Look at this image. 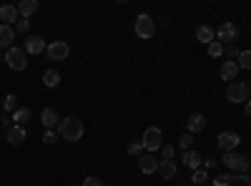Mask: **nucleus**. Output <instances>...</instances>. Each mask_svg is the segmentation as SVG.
Segmentation results:
<instances>
[{"label":"nucleus","instance_id":"nucleus-1","mask_svg":"<svg viewBox=\"0 0 251 186\" xmlns=\"http://www.w3.org/2000/svg\"><path fill=\"white\" fill-rule=\"evenodd\" d=\"M58 136L63 141H68V143H75L83 138V133H86V126H83V121H78L75 116H66V118H60L58 123Z\"/></svg>","mask_w":251,"mask_h":186},{"label":"nucleus","instance_id":"nucleus-2","mask_svg":"<svg viewBox=\"0 0 251 186\" xmlns=\"http://www.w3.org/2000/svg\"><path fill=\"white\" fill-rule=\"evenodd\" d=\"M249 96H251V88L244 80H231V83L226 86V101L228 103H246Z\"/></svg>","mask_w":251,"mask_h":186},{"label":"nucleus","instance_id":"nucleus-3","mask_svg":"<svg viewBox=\"0 0 251 186\" xmlns=\"http://www.w3.org/2000/svg\"><path fill=\"white\" fill-rule=\"evenodd\" d=\"M141 146L149 151V154L158 151V149L163 146V133H161V129H158V126L146 129V131H143V138H141Z\"/></svg>","mask_w":251,"mask_h":186},{"label":"nucleus","instance_id":"nucleus-4","mask_svg":"<svg viewBox=\"0 0 251 186\" xmlns=\"http://www.w3.org/2000/svg\"><path fill=\"white\" fill-rule=\"evenodd\" d=\"M221 161H224V166H226L228 171H236V174H244V171L249 169V163H251L244 154H236V151H226Z\"/></svg>","mask_w":251,"mask_h":186},{"label":"nucleus","instance_id":"nucleus-5","mask_svg":"<svg viewBox=\"0 0 251 186\" xmlns=\"http://www.w3.org/2000/svg\"><path fill=\"white\" fill-rule=\"evenodd\" d=\"M153 33H156V20H153L149 13H141V15L136 18V35H138L141 40H149Z\"/></svg>","mask_w":251,"mask_h":186},{"label":"nucleus","instance_id":"nucleus-6","mask_svg":"<svg viewBox=\"0 0 251 186\" xmlns=\"http://www.w3.org/2000/svg\"><path fill=\"white\" fill-rule=\"evenodd\" d=\"M5 63L13 68V71H25L28 60H25V48H8L5 51Z\"/></svg>","mask_w":251,"mask_h":186},{"label":"nucleus","instance_id":"nucleus-7","mask_svg":"<svg viewBox=\"0 0 251 186\" xmlns=\"http://www.w3.org/2000/svg\"><path fill=\"white\" fill-rule=\"evenodd\" d=\"M241 143V136L236 131H221L219 138H216V146L226 154V151H236V146Z\"/></svg>","mask_w":251,"mask_h":186},{"label":"nucleus","instance_id":"nucleus-8","mask_svg":"<svg viewBox=\"0 0 251 186\" xmlns=\"http://www.w3.org/2000/svg\"><path fill=\"white\" fill-rule=\"evenodd\" d=\"M236 38H239V26H236V23H228V20H226V23L219 26V30H216V40H219L221 46H224V43L231 46Z\"/></svg>","mask_w":251,"mask_h":186},{"label":"nucleus","instance_id":"nucleus-9","mask_svg":"<svg viewBox=\"0 0 251 186\" xmlns=\"http://www.w3.org/2000/svg\"><path fill=\"white\" fill-rule=\"evenodd\" d=\"M46 55L50 60H66L71 55V46L66 43V40H53V43H48V48H46Z\"/></svg>","mask_w":251,"mask_h":186},{"label":"nucleus","instance_id":"nucleus-10","mask_svg":"<svg viewBox=\"0 0 251 186\" xmlns=\"http://www.w3.org/2000/svg\"><path fill=\"white\" fill-rule=\"evenodd\" d=\"M158 163H161V161H158L153 154H149V151L138 156V169H141V174H156V171H158Z\"/></svg>","mask_w":251,"mask_h":186},{"label":"nucleus","instance_id":"nucleus-11","mask_svg":"<svg viewBox=\"0 0 251 186\" xmlns=\"http://www.w3.org/2000/svg\"><path fill=\"white\" fill-rule=\"evenodd\" d=\"M40 123H43L46 131H55L58 123H60L58 111H55V108H43V111H40Z\"/></svg>","mask_w":251,"mask_h":186},{"label":"nucleus","instance_id":"nucleus-12","mask_svg":"<svg viewBox=\"0 0 251 186\" xmlns=\"http://www.w3.org/2000/svg\"><path fill=\"white\" fill-rule=\"evenodd\" d=\"M186 131L188 133H201V131H206V116L203 113H191L186 118Z\"/></svg>","mask_w":251,"mask_h":186},{"label":"nucleus","instance_id":"nucleus-13","mask_svg":"<svg viewBox=\"0 0 251 186\" xmlns=\"http://www.w3.org/2000/svg\"><path fill=\"white\" fill-rule=\"evenodd\" d=\"M48 46H46V40L40 38V35H28L25 38V53L30 55H38V53H43Z\"/></svg>","mask_w":251,"mask_h":186},{"label":"nucleus","instance_id":"nucleus-14","mask_svg":"<svg viewBox=\"0 0 251 186\" xmlns=\"http://www.w3.org/2000/svg\"><path fill=\"white\" fill-rule=\"evenodd\" d=\"M181 161L186 163V169H191V171H196V169H201L203 166V159H201V154L199 151H183V156H181Z\"/></svg>","mask_w":251,"mask_h":186},{"label":"nucleus","instance_id":"nucleus-15","mask_svg":"<svg viewBox=\"0 0 251 186\" xmlns=\"http://www.w3.org/2000/svg\"><path fill=\"white\" fill-rule=\"evenodd\" d=\"M241 68H239V63L236 60H226V63L221 66V71H219V76L224 78V80H236V73H239Z\"/></svg>","mask_w":251,"mask_h":186},{"label":"nucleus","instance_id":"nucleus-16","mask_svg":"<svg viewBox=\"0 0 251 186\" xmlns=\"http://www.w3.org/2000/svg\"><path fill=\"white\" fill-rule=\"evenodd\" d=\"M18 8L15 5H3L0 8V20H3V26H13V23H18Z\"/></svg>","mask_w":251,"mask_h":186},{"label":"nucleus","instance_id":"nucleus-17","mask_svg":"<svg viewBox=\"0 0 251 186\" xmlns=\"http://www.w3.org/2000/svg\"><path fill=\"white\" fill-rule=\"evenodd\" d=\"M5 133H8V141L13 143V146H20V143L25 141V129H23V126H15V123H13Z\"/></svg>","mask_w":251,"mask_h":186},{"label":"nucleus","instance_id":"nucleus-18","mask_svg":"<svg viewBox=\"0 0 251 186\" xmlns=\"http://www.w3.org/2000/svg\"><path fill=\"white\" fill-rule=\"evenodd\" d=\"M13 40H15L13 26H0V48H13Z\"/></svg>","mask_w":251,"mask_h":186},{"label":"nucleus","instance_id":"nucleus-19","mask_svg":"<svg viewBox=\"0 0 251 186\" xmlns=\"http://www.w3.org/2000/svg\"><path fill=\"white\" fill-rule=\"evenodd\" d=\"M15 8H18V13H20V15H23V18L28 20V18L38 10V0H20V3H18Z\"/></svg>","mask_w":251,"mask_h":186},{"label":"nucleus","instance_id":"nucleus-20","mask_svg":"<svg viewBox=\"0 0 251 186\" xmlns=\"http://www.w3.org/2000/svg\"><path fill=\"white\" fill-rule=\"evenodd\" d=\"M214 38H216V33H214V28H208V26H199L196 28V40H201V43H214Z\"/></svg>","mask_w":251,"mask_h":186},{"label":"nucleus","instance_id":"nucleus-21","mask_svg":"<svg viewBox=\"0 0 251 186\" xmlns=\"http://www.w3.org/2000/svg\"><path fill=\"white\" fill-rule=\"evenodd\" d=\"M158 174H161L163 181L174 179V176H176V163H174V161H161V163H158Z\"/></svg>","mask_w":251,"mask_h":186},{"label":"nucleus","instance_id":"nucleus-22","mask_svg":"<svg viewBox=\"0 0 251 186\" xmlns=\"http://www.w3.org/2000/svg\"><path fill=\"white\" fill-rule=\"evenodd\" d=\"M43 83H46V88H55V86L60 83V73H58L55 68H48V71L43 73Z\"/></svg>","mask_w":251,"mask_h":186},{"label":"nucleus","instance_id":"nucleus-23","mask_svg":"<svg viewBox=\"0 0 251 186\" xmlns=\"http://www.w3.org/2000/svg\"><path fill=\"white\" fill-rule=\"evenodd\" d=\"M13 121H15V126H23V129H25V123L30 121V111H28V108H18V111L13 113Z\"/></svg>","mask_w":251,"mask_h":186},{"label":"nucleus","instance_id":"nucleus-24","mask_svg":"<svg viewBox=\"0 0 251 186\" xmlns=\"http://www.w3.org/2000/svg\"><path fill=\"white\" fill-rule=\"evenodd\" d=\"M236 63H239V68L251 71V51H241V55L236 58Z\"/></svg>","mask_w":251,"mask_h":186},{"label":"nucleus","instance_id":"nucleus-25","mask_svg":"<svg viewBox=\"0 0 251 186\" xmlns=\"http://www.w3.org/2000/svg\"><path fill=\"white\" fill-rule=\"evenodd\" d=\"M3 108H5V113H8V111H18V98H15V93H8V96H5Z\"/></svg>","mask_w":251,"mask_h":186},{"label":"nucleus","instance_id":"nucleus-26","mask_svg":"<svg viewBox=\"0 0 251 186\" xmlns=\"http://www.w3.org/2000/svg\"><path fill=\"white\" fill-rule=\"evenodd\" d=\"M191 181H194V184H199V186H201V184H206V181H208L206 169H203V166H201V169H196V171L191 174Z\"/></svg>","mask_w":251,"mask_h":186},{"label":"nucleus","instance_id":"nucleus-27","mask_svg":"<svg viewBox=\"0 0 251 186\" xmlns=\"http://www.w3.org/2000/svg\"><path fill=\"white\" fill-rule=\"evenodd\" d=\"M191 143H194V136L188 133V131H186V133H183V136L178 138V146H181L183 151H188V149H191Z\"/></svg>","mask_w":251,"mask_h":186},{"label":"nucleus","instance_id":"nucleus-28","mask_svg":"<svg viewBox=\"0 0 251 186\" xmlns=\"http://www.w3.org/2000/svg\"><path fill=\"white\" fill-rule=\"evenodd\" d=\"M141 154H143V146H141V141H133V143H128V156L138 159Z\"/></svg>","mask_w":251,"mask_h":186},{"label":"nucleus","instance_id":"nucleus-29","mask_svg":"<svg viewBox=\"0 0 251 186\" xmlns=\"http://www.w3.org/2000/svg\"><path fill=\"white\" fill-rule=\"evenodd\" d=\"M161 154H163V159H161V161H174V156H176V149L166 143V146H161Z\"/></svg>","mask_w":251,"mask_h":186},{"label":"nucleus","instance_id":"nucleus-30","mask_svg":"<svg viewBox=\"0 0 251 186\" xmlns=\"http://www.w3.org/2000/svg\"><path fill=\"white\" fill-rule=\"evenodd\" d=\"M224 53V46L219 43V40H214V43H208V55H214V58H219Z\"/></svg>","mask_w":251,"mask_h":186},{"label":"nucleus","instance_id":"nucleus-31","mask_svg":"<svg viewBox=\"0 0 251 186\" xmlns=\"http://www.w3.org/2000/svg\"><path fill=\"white\" fill-rule=\"evenodd\" d=\"M60 136H58V131H46L43 133V143H46V146H53V143L58 141Z\"/></svg>","mask_w":251,"mask_h":186},{"label":"nucleus","instance_id":"nucleus-32","mask_svg":"<svg viewBox=\"0 0 251 186\" xmlns=\"http://www.w3.org/2000/svg\"><path fill=\"white\" fill-rule=\"evenodd\" d=\"M224 53H226V58H239V55H241V51H239V46H236V43L226 46V48H224Z\"/></svg>","mask_w":251,"mask_h":186},{"label":"nucleus","instance_id":"nucleus-33","mask_svg":"<svg viewBox=\"0 0 251 186\" xmlns=\"http://www.w3.org/2000/svg\"><path fill=\"white\" fill-rule=\"evenodd\" d=\"M214 186H231V176H228V174L216 176V179H214Z\"/></svg>","mask_w":251,"mask_h":186},{"label":"nucleus","instance_id":"nucleus-34","mask_svg":"<svg viewBox=\"0 0 251 186\" xmlns=\"http://www.w3.org/2000/svg\"><path fill=\"white\" fill-rule=\"evenodd\" d=\"M28 28H30V23H28L25 18H20L18 23H15V30H18V33H28Z\"/></svg>","mask_w":251,"mask_h":186},{"label":"nucleus","instance_id":"nucleus-35","mask_svg":"<svg viewBox=\"0 0 251 186\" xmlns=\"http://www.w3.org/2000/svg\"><path fill=\"white\" fill-rule=\"evenodd\" d=\"M83 186H106L98 176H86V181H83Z\"/></svg>","mask_w":251,"mask_h":186},{"label":"nucleus","instance_id":"nucleus-36","mask_svg":"<svg viewBox=\"0 0 251 186\" xmlns=\"http://www.w3.org/2000/svg\"><path fill=\"white\" fill-rule=\"evenodd\" d=\"M231 181H239L241 186H251V179H249V176H241V174H239L236 179H231Z\"/></svg>","mask_w":251,"mask_h":186},{"label":"nucleus","instance_id":"nucleus-37","mask_svg":"<svg viewBox=\"0 0 251 186\" xmlns=\"http://www.w3.org/2000/svg\"><path fill=\"white\" fill-rule=\"evenodd\" d=\"M214 166H216V161H214V159H206V163H203V169L208 171V169H214Z\"/></svg>","mask_w":251,"mask_h":186},{"label":"nucleus","instance_id":"nucleus-38","mask_svg":"<svg viewBox=\"0 0 251 186\" xmlns=\"http://www.w3.org/2000/svg\"><path fill=\"white\" fill-rule=\"evenodd\" d=\"M0 126H5V129H10V126H8V116H0Z\"/></svg>","mask_w":251,"mask_h":186},{"label":"nucleus","instance_id":"nucleus-39","mask_svg":"<svg viewBox=\"0 0 251 186\" xmlns=\"http://www.w3.org/2000/svg\"><path fill=\"white\" fill-rule=\"evenodd\" d=\"M244 106H246V116H251V98H249V101L244 103Z\"/></svg>","mask_w":251,"mask_h":186},{"label":"nucleus","instance_id":"nucleus-40","mask_svg":"<svg viewBox=\"0 0 251 186\" xmlns=\"http://www.w3.org/2000/svg\"><path fill=\"white\" fill-rule=\"evenodd\" d=\"M0 58H3V48H0Z\"/></svg>","mask_w":251,"mask_h":186},{"label":"nucleus","instance_id":"nucleus-41","mask_svg":"<svg viewBox=\"0 0 251 186\" xmlns=\"http://www.w3.org/2000/svg\"><path fill=\"white\" fill-rule=\"evenodd\" d=\"M249 88H251V80H249Z\"/></svg>","mask_w":251,"mask_h":186}]
</instances>
